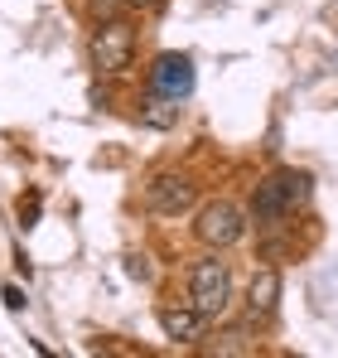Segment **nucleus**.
<instances>
[{
  "label": "nucleus",
  "mask_w": 338,
  "mask_h": 358,
  "mask_svg": "<svg viewBox=\"0 0 338 358\" xmlns=\"http://www.w3.org/2000/svg\"><path fill=\"white\" fill-rule=\"evenodd\" d=\"M135 59V29L126 24V20H112V24H102L97 34H92V63H97V73H126Z\"/></svg>",
  "instance_id": "7ed1b4c3"
},
{
  "label": "nucleus",
  "mask_w": 338,
  "mask_h": 358,
  "mask_svg": "<svg viewBox=\"0 0 338 358\" xmlns=\"http://www.w3.org/2000/svg\"><path fill=\"white\" fill-rule=\"evenodd\" d=\"M189 305L198 315H208V320H218V315L232 310V271H227V262L208 257V262H198L189 271Z\"/></svg>",
  "instance_id": "f03ea898"
},
{
  "label": "nucleus",
  "mask_w": 338,
  "mask_h": 358,
  "mask_svg": "<svg viewBox=\"0 0 338 358\" xmlns=\"http://www.w3.org/2000/svg\"><path fill=\"white\" fill-rule=\"evenodd\" d=\"M309 199V175L304 170H276V175H266L256 184V194H251V223L256 228H276L290 218V208L295 203H304Z\"/></svg>",
  "instance_id": "f257e3e1"
},
{
  "label": "nucleus",
  "mask_w": 338,
  "mask_h": 358,
  "mask_svg": "<svg viewBox=\"0 0 338 358\" xmlns=\"http://www.w3.org/2000/svg\"><path fill=\"white\" fill-rule=\"evenodd\" d=\"M150 87H155V97L184 102L193 92V63H189V54H160L155 68H150Z\"/></svg>",
  "instance_id": "423d86ee"
},
{
  "label": "nucleus",
  "mask_w": 338,
  "mask_h": 358,
  "mask_svg": "<svg viewBox=\"0 0 338 358\" xmlns=\"http://www.w3.org/2000/svg\"><path fill=\"white\" fill-rule=\"evenodd\" d=\"M5 305H10V310H24V291H20V286H5Z\"/></svg>",
  "instance_id": "9d476101"
},
{
  "label": "nucleus",
  "mask_w": 338,
  "mask_h": 358,
  "mask_svg": "<svg viewBox=\"0 0 338 358\" xmlns=\"http://www.w3.org/2000/svg\"><path fill=\"white\" fill-rule=\"evenodd\" d=\"M131 5H135V10H160L165 0H131Z\"/></svg>",
  "instance_id": "f8f14e48"
},
{
  "label": "nucleus",
  "mask_w": 338,
  "mask_h": 358,
  "mask_svg": "<svg viewBox=\"0 0 338 358\" xmlns=\"http://www.w3.org/2000/svg\"><path fill=\"white\" fill-rule=\"evenodd\" d=\"M179 117H184V107H179L174 97H155L150 107H140V121H145V126H160V131L179 126Z\"/></svg>",
  "instance_id": "1a4fd4ad"
},
{
  "label": "nucleus",
  "mask_w": 338,
  "mask_h": 358,
  "mask_svg": "<svg viewBox=\"0 0 338 358\" xmlns=\"http://www.w3.org/2000/svg\"><path fill=\"white\" fill-rule=\"evenodd\" d=\"M193 184L184 175H155L145 184V208L150 213H160V218H179V213H189L193 208Z\"/></svg>",
  "instance_id": "20e7f679"
},
{
  "label": "nucleus",
  "mask_w": 338,
  "mask_h": 358,
  "mask_svg": "<svg viewBox=\"0 0 338 358\" xmlns=\"http://www.w3.org/2000/svg\"><path fill=\"white\" fill-rule=\"evenodd\" d=\"M131 276H140V281L150 276V266H145V257H131Z\"/></svg>",
  "instance_id": "9b49d317"
},
{
  "label": "nucleus",
  "mask_w": 338,
  "mask_h": 358,
  "mask_svg": "<svg viewBox=\"0 0 338 358\" xmlns=\"http://www.w3.org/2000/svg\"><path fill=\"white\" fill-rule=\"evenodd\" d=\"M276 305H281V271L276 266H261L251 276V286H247V315L251 320H271Z\"/></svg>",
  "instance_id": "6e6552de"
},
{
  "label": "nucleus",
  "mask_w": 338,
  "mask_h": 358,
  "mask_svg": "<svg viewBox=\"0 0 338 358\" xmlns=\"http://www.w3.org/2000/svg\"><path fill=\"white\" fill-rule=\"evenodd\" d=\"M193 233H198V242H208V247H232V242H242L247 223H242V213L232 203H203Z\"/></svg>",
  "instance_id": "39448f33"
},
{
  "label": "nucleus",
  "mask_w": 338,
  "mask_h": 358,
  "mask_svg": "<svg viewBox=\"0 0 338 358\" xmlns=\"http://www.w3.org/2000/svg\"><path fill=\"white\" fill-rule=\"evenodd\" d=\"M160 329H165L174 344H198L203 329H208V315H198L193 305H165L160 310Z\"/></svg>",
  "instance_id": "0eeeda50"
}]
</instances>
